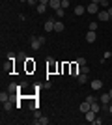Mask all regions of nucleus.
<instances>
[{"mask_svg":"<svg viewBox=\"0 0 112 125\" xmlns=\"http://www.w3.org/2000/svg\"><path fill=\"white\" fill-rule=\"evenodd\" d=\"M41 45H45V36L32 37V45H30V47H32L34 51H39V49H41Z\"/></svg>","mask_w":112,"mask_h":125,"instance_id":"f257e3e1","label":"nucleus"},{"mask_svg":"<svg viewBox=\"0 0 112 125\" xmlns=\"http://www.w3.org/2000/svg\"><path fill=\"white\" fill-rule=\"evenodd\" d=\"M86 11H88V13H92V15H97V13H99V4H93V2H90V4L86 6Z\"/></svg>","mask_w":112,"mask_h":125,"instance_id":"f03ea898","label":"nucleus"},{"mask_svg":"<svg viewBox=\"0 0 112 125\" xmlns=\"http://www.w3.org/2000/svg\"><path fill=\"white\" fill-rule=\"evenodd\" d=\"M97 19H99V21H108V19H112V17L108 15V11H107V10H101L99 13H97Z\"/></svg>","mask_w":112,"mask_h":125,"instance_id":"7ed1b4c3","label":"nucleus"},{"mask_svg":"<svg viewBox=\"0 0 112 125\" xmlns=\"http://www.w3.org/2000/svg\"><path fill=\"white\" fill-rule=\"evenodd\" d=\"M95 39H97V34L93 30H88V34H86V41H88V43H93Z\"/></svg>","mask_w":112,"mask_h":125,"instance_id":"20e7f679","label":"nucleus"},{"mask_svg":"<svg viewBox=\"0 0 112 125\" xmlns=\"http://www.w3.org/2000/svg\"><path fill=\"white\" fill-rule=\"evenodd\" d=\"M95 114H97V112H93V110L90 108V110H88V112L84 114V116H86V121H90V123H93V121H95Z\"/></svg>","mask_w":112,"mask_h":125,"instance_id":"39448f33","label":"nucleus"},{"mask_svg":"<svg viewBox=\"0 0 112 125\" xmlns=\"http://www.w3.org/2000/svg\"><path fill=\"white\" fill-rule=\"evenodd\" d=\"M99 101H101V104H110L112 97H110V94H101V97H99Z\"/></svg>","mask_w":112,"mask_h":125,"instance_id":"423d86ee","label":"nucleus"},{"mask_svg":"<svg viewBox=\"0 0 112 125\" xmlns=\"http://www.w3.org/2000/svg\"><path fill=\"white\" fill-rule=\"evenodd\" d=\"M49 8L56 11L58 8H62V0H51V2H49Z\"/></svg>","mask_w":112,"mask_h":125,"instance_id":"0eeeda50","label":"nucleus"},{"mask_svg":"<svg viewBox=\"0 0 112 125\" xmlns=\"http://www.w3.org/2000/svg\"><path fill=\"white\" fill-rule=\"evenodd\" d=\"M54 22H56L54 19H49V21L45 22V26H43V28H45L47 32H54Z\"/></svg>","mask_w":112,"mask_h":125,"instance_id":"6e6552de","label":"nucleus"},{"mask_svg":"<svg viewBox=\"0 0 112 125\" xmlns=\"http://www.w3.org/2000/svg\"><path fill=\"white\" fill-rule=\"evenodd\" d=\"M73 11H75V15H84V13H86V8H84V6H75Z\"/></svg>","mask_w":112,"mask_h":125,"instance_id":"1a4fd4ad","label":"nucleus"},{"mask_svg":"<svg viewBox=\"0 0 112 125\" xmlns=\"http://www.w3.org/2000/svg\"><path fill=\"white\" fill-rule=\"evenodd\" d=\"M79 108H80V112H82V114H86V112H88V110H90V108H92V104H90V103H88V101H84V103L80 104Z\"/></svg>","mask_w":112,"mask_h":125,"instance_id":"9d476101","label":"nucleus"},{"mask_svg":"<svg viewBox=\"0 0 112 125\" xmlns=\"http://www.w3.org/2000/svg\"><path fill=\"white\" fill-rule=\"evenodd\" d=\"M103 88V80H92V90H101Z\"/></svg>","mask_w":112,"mask_h":125,"instance_id":"9b49d317","label":"nucleus"},{"mask_svg":"<svg viewBox=\"0 0 112 125\" xmlns=\"http://www.w3.org/2000/svg\"><path fill=\"white\" fill-rule=\"evenodd\" d=\"M54 32H64V22H62V21L54 22Z\"/></svg>","mask_w":112,"mask_h":125,"instance_id":"f8f14e48","label":"nucleus"},{"mask_svg":"<svg viewBox=\"0 0 112 125\" xmlns=\"http://www.w3.org/2000/svg\"><path fill=\"white\" fill-rule=\"evenodd\" d=\"M36 10H37V13H45L47 11V4H37Z\"/></svg>","mask_w":112,"mask_h":125,"instance_id":"ddd939ff","label":"nucleus"},{"mask_svg":"<svg viewBox=\"0 0 112 125\" xmlns=\"http://www.w3.org/2000/svg\"><path fill=\"white\" fill-rule=\"evenodd\" d=\"M77 78H79V84H84L86 80H88V75H86V73H80Z\"/></svg>","mask_w":112,"mask_h":125,"instance_id":"4468645a","label":"nucleus"},{"mask_svg":"<svg viewBox=\"0 0 112 125\" xmlns=\"http://www.w3.org/2000/svg\"><path fill=\"white\" fill-rule=\"evenodd\" d=\"M0 101H2V103H6V101H10V95L6 94V92H2V94H0Z\"/></svg>","mask_w":112,"mask_h":125,"instance_id":"2eb2a0df","label":"nucleus"},{"mask_svg":"<svg viewBox=\"0 0 112 125\" xmlns=\"http://www.w3.org/2000/svg\"><path fill=\"white\" fill-rule=\"evenodd\" d=\"M2 104H4V110H6V112H10L11 106H13V104H11V101H6V103H2Z\"/></svg>","mask_w":112,"mask_h":125,"instance_id":"dca6fc26","label":"nucleus"},{"mask_svg":"<svg viewBox=\"0 0 112 125\" xmlns=\"http://www.w3.org/2000/svg\"><path fill=\"white\" fill-rule=\"evenodd\" d=\"M88 30H93V32H95V30H97V22H95V21L90 22V24H88Z\"/></svg>","mask_w":112,"mask_h":125,"instance_id":"f3484780","label":"nucleus"},{"mask_svg":"<svg viewBox=\"0 0 112 125\" xmlns=\"http://www.w3.org/2000/svg\"><path fill=\"white\" fill-rule=\"evenodd\" d=\"M80 73H90V67H88V65H80Z\"/></svg>","mask_w":112,"mask_h":125,"instance_id":"a211bd4d","label":"nucleus"},{"mask_svg":"<svg viewBox=\"0 0 112 125\" xmlns=\"http://www.w3.org/2000/svg\"><path fill=\"white\" fill-rule=\"evenodd\" d=\"M92 110H93V112H99V110H101V106L97 104V101H95L93 104H92Z\"/></svg>","mask_w":112,"mask_h":125,"instance_id":"6ab92c4d","label":"nucleus"},{"mask_svg":"<svg viewBox=\"0 0 112 125\" xmlns=\"http://www.w3.org/2000/svg\"><path fill=\"white\" fill-rule=\"evenodd\" d=\"M84 101H88L90 104H93V103H95V97H93V95H88V97H86Z\"/></svg>","mask_w":112,"mask_h":125,"instance_id":"aec40b11","label":"nucleus"},{"mask_svg":"<svg viewBox=\"0 0 112 125\" xmlns=\"http://www.w3.org/2000/svg\"><path fill=\"white\" fill-rule=\"evenodd\" d=\"M64 8H58V10H56V17H64Z\"/></svg>","mask_w":112,"mask_h":125,"instance_id":"412c9836","label":"nucleus"},{"mask_svg":"<svg viewBox=\"0 0 112 125\" xmlns=\"http://www.w3.org/2000/svg\"><path fill=\"white\" fill-rule=\"evenodd\" d=\"M37 123H39V125H47L49 120H47V118H39V120H37Z\"/></svg>","mask_w":112,"mask_h":125,"instance_id":"4be33fe9","label":"nucleus"},{"mask_svg":"<svg viewBox=\"0 0 112 125\" xmlns=\"http://www.w3.org/2000/svg\"><path fill=\"white\" fill-rule=\"evenodd\" d=\"M62 8L67 10V8H69V0H62Z\"/></svg>","mask_w":112,"mask_h":125,"instance_id":"5701e85b","label":"nucleus"},{"mask_svg":"<svg viewBox=\"0 0 112 125\" xmlns=\"http://www.w3.org/2000/svg\"><path fill=\"white\" fill-rule=\"evenodd\" d=\"M77 63H79V65H86V60H84V58H79V60H77Z\"/></svg>","mask_w":112,"mask_h":125,"instance_id":"b1692460","label":"nucleus"},{"mask_svg":"<svg viewBox=\"0 0 112 125\" xmlns=\"http://www.w3.org/2000/svg\"><path fill=\"white\" fill-rule=\"evenodd\" d=\"M28 4H30V6H37V4H39V0H28Z\"/></svg>","mask_w":112,"mask_h":125,"instance_id":"393cba45","label":"nucleus"},{"mask_svg":"<svg viewBox=\"0 0 112 125\" xmlns=\"http://www.w3.org/2000/svg\"><path fill=\"white\" fill-rule=\"evenodd\" d=\"M99 6H103V8H107V6H108V0H101V4H99Z\"/></svg>","mask_w":112,"mask_h":125,"instance_id":"a878e982","label":"nucleus"},{"mask_svg":"<svg viewBox=\"0 0 112 125\" xmlns=\"http://www.w3.org/2000/svg\"><path fill=\"white\" fill-rule=\"evenodd\" d=\"M49 2L51 0H39V4H47V6H49Z\"/></svg>","mask_w":112,"mask_h":125,"instance_id":"bb28decb","label":"nucleus"},{"mask_svg":"<svg viewBox=\"0 0 112 125\" xmlns=\"http://www.w3.org/2000/svg\"><path fill=\"white\" fill-rule=\"evenodd\" d=\"M107 11H108V15H110V17H112V8H108V10H107Z\"/></svg>","mask_w":112,"mask_h":125,"instance_id":"cd10ccee","label":"nucleus"},{"mask_svg":"<svg viewBox=\"0 0 112 125\" xmlns=\"http://www.w3.org/2000/svg\"><path fill=\"white\" fill-rule=\"evenodd\" d=\"M92 2H93V4H101V0H92Z\"/></svg>","mask_w":112,"mask_h":125,"instance_id":"c85d7f7f","label":"nucleus"},{"mask_svg":"<svg viewBox=\"0 0 112 125\" xmlns=\"http://www.w3.org/2000/svg\"><path fill=\"white\" fill-rule=\"evenodd\" d=\"M108 112H110V114H112V104H110V106H108Z\"/></svg>","mask_w":112,"mask_h":125,"instance_id":"c756f323","label":"nucleus"},{"mask_svg":"<svg viewBox=\"0 0 112 125\" xmlns=\"http://www.w3.org/2000/svg\"><path fill=\"white\" fill-rule=\"evenodd\" d=\"M108 94H110V97H112V88H110V90H108Z\"/></svg>","mask_w":112,"mask_h":125,"instance_id":"7c9ffc66","label":"nucleus"},{"mask_svg":"<svg viewBox=\"0 0 112 125\" xmlns=\"http://www.w3.org/2000/svg\"><path fill=\"white\" fill-rule=\"evenodd\" d=\"M19 2H28V0H19Z\"/></svg>","mask_w":112,"mask_h":125,"instance_id":"2f4dec72","label":"nucleus"}]
</instances>
